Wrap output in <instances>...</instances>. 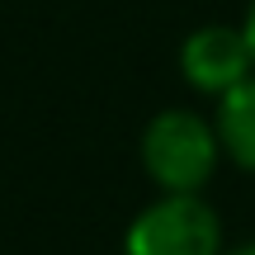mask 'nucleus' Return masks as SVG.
<instances>
[{
  "label": "nucleus",
  "instance_id": "1",
  "mask_svg": "<svg viewBox=\"0 0 255 255\" xmlns=\"http://www.w3.org/2000/svg\"><path fill=\"white\" fill-rule=\"evenodd\" d=\"M218 132L213 119L194 109H161L142 132V165L161 194H203L218 170Z\"/></svg>",
  "mask_w": 255,
  "mask_h": 255
},
{
  "label": "nucleus",
  "instance_id": "2",
  "mask_svg": "<svg viewBox=\"0 0 255 255\" xmlns=\"http://www.w3.org/2000/svg\"><path fill=\"white\" fill-rule=\"evenodd\" d=\"M222 222L203 194H161L123 232V255H218Z\"/></svg>",
  "mask_w": 255,
  "mask_h": 255
},
{
  "label": "nucleus",
  "instance_id": "3",
  "mask_svg": "<svg viewBox=\"0 0 255 255\" xmlns=\"http://www.w3.org/2000/svg\"><path fill=\"white\" fill-rule=\"evenodd\" d=\"M180 71L199 95H227L232 85H241L255 76V57L246 47V33L232 24H203L184 38L180 47Z\"/></svg>",
  "mask_w": 255,
  "mask_h": 255
},
{
  "label": "nucleus",
  "instance_id": "4",
  "mask_svg": "<svg viewBox=\"0 0 255 255\" xmlns=\"http://www.w3.org/2000/svg\"><path fill=\"white\" fill-rule=\"evenodd\" d=\"M213 132H218L222 156L255 175V76H246L241 85H232L227 95H218Z\"/></svg>",
  "mask_w": 255,
  "mask_h": 255
},
{
  "label": "nucleus",
  "instance_id": "5",
  "mask_svg": "<svg viewBox=\"0 0 255 255\" xmlns=\"http://www.w3.org/2000/svg\"><path fill=\"white\" fill-rule=\"evenodd\" d=\"M241 33H246V47H251V57H255V0H251V9H246V24H241Z\"/></svg>",
  "mask_w": 255,
  "mask_h": 255
},
{
  "label": "nucleus",
  "instance_id": "6",
  "mask_svg": "<svg viewBox=\"0 0 255 255\" xmlns=\"http://www.w3.org/2000/svg\"><path fill=\"white\" fill-rule=\"evenodd\" d=\"M218 255H255V241H237V246H222Z\"/></svg>",
  "mask_w": 255,
  "mask_h": 255
}]
</instances>
